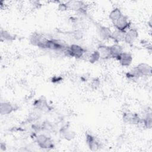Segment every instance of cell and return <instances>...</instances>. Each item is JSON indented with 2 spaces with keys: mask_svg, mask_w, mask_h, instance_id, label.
<instances>
[{
  "mask_svg": "<svg viewBox=\"0 0 152 152\" xmlns=\"http://www.w3.org/2000/svg\"><path fill=\"white\" fill-rule=\"evenodd\" d=\"M64 53L68 56L80 58L86 53V49L78 45L72 44L69 46Z\"/></svg>",
  "mask_w": 152,
  "mask_h": 152,
  "instance_id": "6da1fadb",
  "label": "cell"
},
{
  "mask_svg": "<svg viewBox=\"0 0 152 152\" xmlns=\"http://www.w3.org/2000/svg\"><path fill=\"white\" fill-rule=\"evenodd\" d=\"M48 40V39L45 37L43 35L37 33H33L30 39V43L33 45L42 49H46Z\"/></svg>",
  "mask_w": 152,
  "mask_h": 152,
  "instance_id": "7a4b0ae2",
  "label": "cell"
},
{
  "mask_svg": "<svg viewBox=\"0 0 152 152\" xmlns=\"http://www.w3.org/2000/svg\"><path fill=\"white\" fill-rule=\"evenodd\" d=\"M113 24L116 30L124 32H126L131 27L130 21L128 17L124 14L114 22Z\"/></svg>",
  "mask_w": 152,
  "mask_h": 152,
  "instance_id": "3957f363",
  "label": "cell"
},
{
  "mask_svg": "<svg viewBox=\"0 0 152 152\" xmlns=\"http://www.w3.org/2000/svg\"><path fill=\"white\" fill-rule=\"evenodd\" d=\"M38 145L42 148L50 149L54 147L52 139L45 134H40L36 138Z\"/></svg>",
  "mask_w": 152,
  "mask_h": 152,
  "instance_id": "277c9868",
  "label": "cell"
},
{
  "mask_svg": "<svg viewBox=\"0 0 152 152\" xmlns=\"http://www.w3.org/2000/svg\"><path fill=\"white\" fill-rule=\"evenodd\" d=\"M123 121L127 124L138 125L142 124V118H141L137 113L130 112H126L123 113Z\"/></svg>",
  "mask_w": 152,
  "mask_h": 152,
  "instance_id": "5b68a950",
  "label": "cell"
},
{
  "mask_svg": "<svg viewBox=\"0 0 152 152\" xmlns=\"http://www.w3.org/2000/svg\"><path fill=\"white\" fill-rule=\"evenodd\" d=\"M138 37V30L134 28H129L125 33L124 42L129 45L132 44Z\"/></svg>",
  "mask_w": 152,
  "mask_h": 152,
  "instance_id": "8992f818",
  "label": "cell"
},
{
  "mask_svg": "<svg viewBox=\"0 0 152 152\" xmlns=\"http://www.w3.org/2000/svg\"><path fill=\"white\" fill-rule=\"evenodd\" d=\"M135 67L140 77L150 76L151 75V67L147 64L141 63Z\"/></svg>",
  "mask_w": 152,
  "mask_h": 152,
  "instance_id": "52a82bcc",
  "label": "cell"
},
{
  "mask_svg": "<svg viewBox=\"0 0 152 152\" xmlns=\"http://www.w3.org/2000/svg\"><path fill=\"white\" fill-rule=\"evenodd\" d=\"M86 142L89 148L92 151H96L100 147V142L95 137L90 134H86Z\"/></svg>",
  "mask_w": 152,
  "mask_h": 152,
  "instance_id": "ba28073f",
  "label": "cell"
},
{
  "mask_svg": "<svg viewBox=\"0 0 152 152\" xmlns=\"http://www.w3.org/2000/svg\"><path fill=\"white\" fill-rule=\"evenodd\" d=\"M110 56L112 58H115L118 60L121 55L124 52V49L122 46L118 43H115L109 46Z\"/></svg>",
  "mask_w": 152,
  "mask_h": 152,
  "instance_id": "9c48e42d",
  "label": "cell"
},
{
  "mask_svg": "<svg viewBox=\"0 0 152 152\" xmlns=\"http://www.w3.org/2000/svg\"><path fill=\"white\" fill-rule=\"evenodd\" d=\"M98 30V33L99 34V36L100 38L103 40H109L111 39L112 31L110 29V28L103 26H99L97 27Z\"/></svg>",
  "mask_w": 152,
  "mask_h": 152,
  "instance_id": "30bf717a",
  "label": "cell"
},
{
  "mask_svg": "<svg viewBox=\"0 0 152 152\" xmlns=\"http://www.w3.org/2000/svg\"><path fill=\"white\" fill-rule=\"evenodd\" d=\"M121 65L123 66H128L131 65L132 61V56L131 53L124 52L118 59Z\"/></svg>",
  "mask_w": 152,
  "mask_h": 152,
  "instance_id": "8fae6325",
  "label": "cell"
},
{
  "mask_svg": "<svg viewBox=\"0 0 152 152\" xmlns=\"http://www.w3.org/2000/svg\"><path fill=\"white\" fill-rule=\"evenodd\" d=\"M15 110V106L14 104L10 102H2L1 103L0 112L2 115H8L12 113Z\"/></svg>",
  "mask_w": 152,
  "mask_h": 152,
  "instance_id": "7c38bea8",
  "label": "cell"
},
{
  "mask_svg": "<svg viewBox=\"0 0 152 152\" xmlns=\"http://www.w3.org/2000/svg\"><path fill=\"white\" fill-rule=\"evenodd\" d=\"M60 134L64 138L67 140H71L73 139L75 135V132L71 130L67 125H65L61 128Z\"/></svg>",
  "mask_w": 152,
  "mask_h": 152,
  "instance_id": "4fadbf2b",
  "label": "cell"
},
{
  "mask_svg": "<svg viewBox=\"0 0 152 152\" xmlns=\"http://www.w3.org/2000/svg\"><path fill=\"white\" fill-rule=\"evenodd\" d=\"M97 50L100 54V58L103 59H107L111 58L109 46L104 45H100L98 46Z\"/></svg>",
  "mask_w": 152,
  "mask_h": 152,
  "instance_id": "5bb4252c",
  "label": "cell"
},
{
  "mask_svg": "<svg viewBox=\"0 0 152 152\" xmlns=\"http://www.w3.org/2000/svg\"><path fill=\"white\" fill-rule=\"evenodd\" d=\"M34 106L36 109L42 111H49L50 110V107L48 105L46 99L43 98H40L36 100L34 103Z\"/></svg>",
  "mask_w": 152,
  "mask_h": 152,
  "instance_id": "9a60e30c",
  "label": "cell"
},
{
  "mask_svg": "<svg viewBox=\"0 0 152 152\" xmlns=\"http://www.w3.org/2000/svg\"><path fill=\"white\" fill-rule=\"evenodd\" d=\"M125 32L122 31L118 30L115 29L114 31H112L111 39H112L115 43L119 44V43L124 41V37H125Z\"/></svg>",
  "mask_w": 152,
  "mask_h": 152,
  "instance_id": "2e32d148",
  "label": "cell"
},
{
  "mask_svg": "<svg viewBox=\"0 0 152 152\" xmlns=\"http://www.w3.org/2000/svg\"><path fill=\"white\" fill-rule=\"evenodd\" d=\"M123 14L121 11V10L118 8H115L113 10H112L110 12L109 18L110 20V21L112 22V23H113L118 18H119Z\"/></svg>",
  "mask_w": 152,
  "mask_h": 152,
  "instance_id": "e0dca14e",
  "label": "cell"
},
{
  "mask_svg": "<svg viewBox=\"0 0 152 152\" xmlns=\"http://www.w3.org/2000/svg\"><path fill=\"white\" fill-rule=\"evenodd\" d=\"M142 124L143 125L148 129H150L151 127V112H147L145 116L142 118Z\"/></svg>",
  "mask_w": 152,
  "mask_h": 152,
  "instance_id": "ac0fdd59",
  "label": "cell"
},
{
  "mask_svg": "<svg viewBox=\"0 0 152 152\" xmlns=\"http://www.w3.org/2000/svg\"><path fill=\"white\" fill-rule=\"evenodd\" d=\"M1 39H3L6 41H12L14 39V36L10 34L9 32L1 30Z\"/></svg>",
  "mask_w": 152,
  "mask_h": 152,
  "instance_id": "d6986e66",
  "label": "cell"
},
{
  "mask_svg": "<svg viewBox=\"0 0 152 152\" xmlns=\"http://www.w3.org/2000/svg\"><path fill=\"white\" fill-rule=\"evenodd\" d=\"M88 58V61L90 62L94 63L100 59V56L99 52L97 50H95L92 53H91Z\"/></svg>",
  "mask_w": 152,
  "mask_h": 152,
  "instance_id": "ffe728a7",
  "label": "cell"
},
{
  "mask_svg": "<svg viewBox=\"0 0 152 152\" xmlns=\"http://www.w3.org/2000/svg\"><path fill=\"white\" fill-rule=\"evenodd\" d=\"M61 80H62V78H61V77H54L52 78V81H53V82H56V83H58V81H61Z\"/></svg>",
  "mask_w": 152,
  "mask_h": 152,
  "instance_id": "44dd1931",
  "label": "cell"
}]
</instances>
